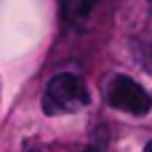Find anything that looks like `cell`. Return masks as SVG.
Returning <instances> with one entry per match:
<instances>
[{
	"label": "cell",
	"instance_id": "6da1fadb",
	"mask_svg": "<svg viewBox=\"0 0 152 152\" xmlns=\"http://www.w3.org/2000/svg\"><path fill=\"white\" fill-rule=\"evenodd\" d=\"M91 102L88 86L83 77L72 75V72H59L48 80L45 91H43V112L45 115H72L86 110Z\"/></svg>",
	"mask_w": 152,
	"mask_h": 152
},
{
	"label": "cell",
	"instance_id": "7a4b0ae2",
	"mask_svg": "<svg viewBox=\"0 0 152 152\" xmlns=\"http://www.w3.org/2000/svg\"><path fill=\"white\" fill-rule=\"evenodd\" d=\"M104 96H107V104L120 110V112H128V115H147L152 110V99L150 94L136 83L131 80L128 75H112L107 88H104Z\"/></svg>",
	"mask_w": 152,
	"mask_h": 152
},
{
	"label": "cell",
	"instance_id": "3957f363",
	"mask_svg": "<svg viewBox=\"0 0 152 152\" xmlns=\"http://www.w3.org/2000/svg\"><path fill=\"white\" fill-rule=\"evenodd\" d=\"M99 0H59L61 8V19L67 27H83L88 24V19L94 16Z\"/></svg>",
	"mask_w": 152,
	"mask_h": 152
},
{
	"label": "cell",
	"instance_id": "277c9868",
	"mask_svg": "<svg viewBox=\"0 0 152 152\" xmlns=\"http://www.w3.org/2000/svg\"><path fill=\"white\" fill-rule=\"evenodd\" d=\"M134 53H136V61L152 72V27L142 29L136 37H134Z\"/></svg>",
	"mask_w": 152,
	"mask_h": 152
},
{
	"label": "cell",
	"instance_id": "5b68a950",
	"mask_svg": "<svg viewBox=\"0 0 152 152\" xmlns=\"http://www.w3.org/2000/svg\"><path fill=\"white\" fill-rule=\"evenodd\" d=\"M144 152H152V142H147V147H144Z\"/></svg>",
	"mask_w": 152,
	"mask_h": 152
},
{
	"label": "cell",
	"instance_id": "8992f818",
	"mask_svg": "<svg viewBox=\"0 0 152 152\" xmlns=\"http://www.w3.org/2000/svg\"><path fill=\"white\" fill-rule=\"evenodd\" d=\"M24 152H40V150H37V147H29V150H24Z\"/></svg>",
	"mask_w": 152,
	"mask_h": 152
},
{
	"label": "cell",
	"instance_id": "52a82bcc",
	"mask_svg": "<svg viewBox=\"0 0 152 152\" xmlns=\"http://www.w3.org/2000/svg\"><path fill=\"white\" fill-rule=\"evenodd\" d=\"M83 152H99V150H96V147H88V150H83Z\"/></svg>",
	"mask_w": 152,
	"mask_h": 152
}]
</instances>
